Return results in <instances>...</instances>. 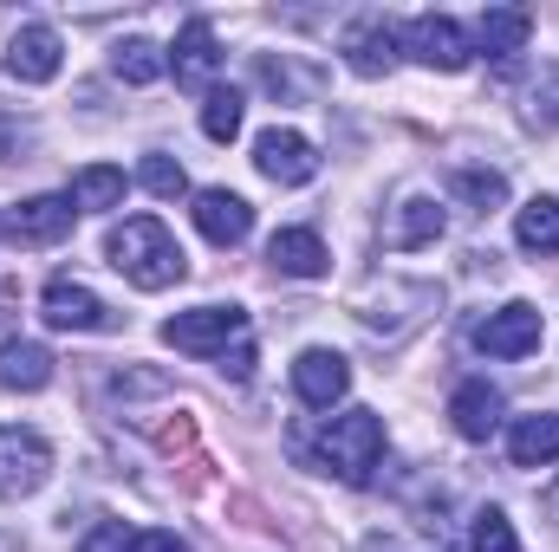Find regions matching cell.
<instances>
[{
    "label": "cell",
    "mask_w": 559,
    "mask_h": 552,
    "mask_svg": "<svg viewBox=\"0 0 559 552\" xmlns=\"http://www.w3.org/2000/svg\"><path fill=\"white\" fill-rule=\"evenodd\" d=\"M105 254H111V267L131 279L138 292H163V286H176V279L189 274L176 235H169L156 215H131V221H118V228L105 235Z\"/></svg>",
    "instance_id": "1"
},
{
    "label": "cell",
    "mask_w": 559,
    "mask_h": 552,
    "mask_svg": "<svg viewBox=\"0 0 559 552\" xmlns=\"http://www.w3.org/2000/svg\"><path fill=\"white\" fill-rule=\"evenodd\" d=\"M378 461H384V416L378 410H345L319 429V468L338 475L345 488H365Z\"/></svg>",
    "instance_id": "2"
},
{
    "label": "cell",
    "mask_w": 559,
    "mask_h": 552,
    "mask_svg": "<svg viewBox=\"0 0 559 552\" xmlns=\"http://www.w3.org/2000/svg\"><path fill=\"white\" fill-rule=\"evenodd\" d=\"M163 345L189 358H228V345H248V312L241 305H195L163 325Z\"/></svg>",
    "instance_id": "3"
},
{
    "label": "cell",
    "mask_w": 559,
    "mask_h": 552,
    "mask_svg": "<svg viewBox=\"0 0 559 552\" xmlns=\"http://www.w3.org/2000/svg\"><path fill=\"white\" fill-rule=\"evenodd\" d=\"M46 481H52V448H46V435L0 422V501H26V494H39Z\"/></svg>",
    "instance_id": "4"
},
{
    "label": "cell",
    "mask_w": 559,
    "mask_h": 552,
    "mask_svg": "<svg viewBox=\"0 0 559 552\" xmlns=\"http://www.w3.org/2000/svg\"><path fill=\"white\" fill-rule=\"evenodd\" d=\"M404 52L429 65V72H462L468 59H475V39L449 20V13H417L411 26H404Z\"/></svg>",
    "instance_id": "5"
},
{
    "label": "cell",
    "mask_w": 559,
    "mask_h": 552,
    "mask_svg": "<svg viewBox=\"0 0 559 552\" xmlns=\"http://www.w3.org/2000/svg\"><path fill=\"white\" fill-rule=\"evenodd\" d=\"M39 319H46L52 332H111V325H118L111 305H105L92 286H79V279H46V292H39Z\"/></svg>",
    "instance_id": "6"
},
{
    "label": "cell",
    "mask_w": 559,
    "mask_h": 552,
    "mask_svg": "<svg viewBox=\"0 0 559 552\" xmlns=\"http://www.w3.org/2000/svg\"><path fill=\"white\" fill-rule=\"evenodd\" d=\"M540 338H547V325H540V312L534 305H501V312H488L481 325H475V351H488V358H527V351H540Z\"/></svg>",
    "instance_id": "7"
},
{
    "label": "cell",
    "mask_w": 559,
    "mask_h": 552,
    "mask_svg": "<svg viewBox=\"0 0 559 552\" xmlns=\"http://www.w3.org/2000/svg\"><path fill=\"white\" fill-rule=\"evenodd\" d=\"M293 391H299L306 410H332V404H345V391H352V364H345L338 351L312 345V351L293 358Z\"/></svg>",
    "instance_id": "8"
},
{
    "label": "cell",
    "mask_w": 559,
    "mask_h": 552,
    "mask_svg": "<svg viewBox=\"0 0 559 552\" xmlns=\"http://www.w3.org/2000/svg\"><path fill=\"white\" fill-rule=\"evenodd\" d=\"M254 163H261V176L267 182H280V189H299V182H312L319 176V149L299 137V131H261V143H254Z\"/></svg>",
    "instance_id": "9"
},
{
    "label": "cell",
    "mask_w": 559,
    "mask_h": 552,
    "mask_svg": "<svg viewBox=\"0 0 559 552\" xmlns=\"http://www.w3.org/2000/svg\"><path fill=\"white\" fill-rule=\"evenodd\" d=\"M195 228H202L215 248H241V241L254 235V208H248V195H235V189H202V195H195Z\"/></svg>",
    "instance_id": "10"
},
{
    "label": "cell",
    "mask_w": 559,
    "mask_h": 552,
    "mask_svg": "<svg viewBox=\"0 0 559 552\" xmlns=\"http://www.w3.org/2000/svg\"><path fill=\"white\" fill-rule=\"evenodd\" d=\"M59 52H66L59 33L33 20V26H20V33L7 39V72H13L20 85H46V79H59Z\"/></svg>",
    "instance_id": "11"
},
{
    "label": "cell",
    "mask_w": 559,
    "mask_h": 552,
    "mask_svg": "<svg viewBox=\"0 0 559 552\" xmlns=\"http://www.w3.org/2000/svg\"><path fill=\"white\" fill-rule=\"evenodd\" d=\"M72 195H33V202H20L13 208V221H7V235L13 241H26V248H52V241H66L72 235Z\"/></svg>",
    "instance_id": "12"
},
{
    "label": "cell",
    "mask_w": 559,
    "mask_h": 552,
    "mask_svg": "<svg viewBox=\"0 0 559 552\" xmlns=\"http://www.w3.org/2000/svg\"><path fill=\"white\" fill-rule=\"evenodd\" d=\"M449 422H455L462 442H488V435L501 429V391H495L488 377H468V384L449 397Z\"/></svg>",
    "instance_id": "13"
},
{
    "label": "cell",
    "mask_w": 559,
    "mask_h": 552,
    "mask_svg": "<svg viewBox=\"0 0 559 552\" xmlns=\"http://www.w3.org/2000/svg\"><path fill=\"white\" fill-rule=\"evenodd\" d=\"M527 39H534V13L527 7H488L475 20V52H488V59H514Z\"/></svg>",
    "instance_id": "14"
},
{
    "label": "cell",
    "mask_w": 559,
    "mask_h": 552,
    "mask_svg": "<svg viewBox=\"0 0 559 552\" xmlns=\"http://www.w3.org/2000/svg\"><path fill=\"white\" fill-rule=\"evenodd\" d=\"M169 65H176V85H209V79H215V65H222L215 26H209V20H189V26L176 33V52H169Z\"/></svg>",
    "instance_id": "15"
},
{
    "label": "cell",
    "mask_w": 559,
    "mask_h": 552,
    "mask_svg": "<svg viewBox=\"0 0 559 552\" xmlns=\"http://www.w3.org/2000/svg\"><path fill=\"white\" fill-rule=\"evenodd\" d=\"M508 455H514V468H547V461H559V416L554 410L521 416L508 429Z\"/></svg>",
    "instance_id": "16"
},
{
    "label": "cell",
    "mask_w": 559,
    "mask_h": 552,
    "mask_svg": "<svg viewBox=\"0 0 559 552\" xmlns=\"http://www.w3.org/2000/svg\"><path fill=\"white\" fill-rule=\"evenodd\" d=\"M345 59H352L358 79H384L391 59H397V33H391L384 20H358V26L345 33Z\"/></svg>",
    "instance_id": "17"
},
{
    "label": "cell",
    "mask_w": 559,
    "mask_h": 552,
    "mask_svg": "<svg viewBox=\"0 0 559 552\" xmlns=\"http://www.w3.org/2000/svg\"><path fill=\"white\" fill-rule=\"evenodd\" d=\"M267 261H274V274L319 279L325 274V241H319L312 228H280L274 241H267Z\"/></svg>",
    "instance_id": "18"
},
{
    "label": "cell",
    "mask_w": 559,
    "mask_h": 552,
    "mask_svg": "<svg viewBox=\"0 0 559 552\" xmlns=\"http://www.w3.org/2000/svg\"><path fill=\"white\" fill-rule=\"evenodd\" d=\"M52 384V351L46 345H0V391H46Z\"/></svg>",
    "instance_id": "19"
},
{
    "label": "cell",
    "mask_w": 559,
    "mask_h": 552,
    "mask_svg": "<svg viewBox=\"0 0 559 552\" xmlns=\"http://www.w3.org/2000/svg\"><path fill=\"white\" fill-rule=\"evenodd\" d=\"M436 235H442V208H436L429 195H411V202L391 215V228H384L391 248H429Z\"/></svg>",
    "instance_id": "20"
},
{
    "label": "cell",
    "mask_w": 559,
    "mask_h": 552,
    "mask_svg": "<svg viewBox=\"0 0 559 552\" xmlns=\"http://www.w3.org/2000/svg\"><path fill=\"white\" fill-rule=\"evenodd\" d=\"M514 241L527 254H559V202L554 195H534L521 215H514Z\"/></svg>",
    "instance_id": "21"
},
{
    "label": "cell",
    "mask_w": 559,
    "mask_h": 552,
    "mask_svg": "<svg viewBox=\"0 0 559 552\" xmlns=\"http://www.w3.org/2000/svg\"><path fill=\"white\" fill-rule=\"evenodd\" d=\"M241 118H248V98L235 85H215L202 98V131H209V143H235L241 137Z\"/></svg>",
    "instance_id": "22"
},
{
    "label": "cell",
    "mask_w": 559,
    "mask_h": 552,
    "mask_svg": "<svg viewBox=\"0 0 559 552\" xmlns=\"http://www.w3.org/2000/svg\"><path fill=\"white\" fill-rule=\"evenodd\" d=\"M118 202H124V169L92 163L72 176V208H118Z\"/></svg>",
    "instance_id": "23"
},
{
    "label": "cell",
    "mask_w": 559,
    "mask_h": 552,
    "mask_svg": "<svg viewBox=\"0 0 559 552\" xmlns=\"http://www.w3.org/2000/svg\"><path fill=\"white\" fill-rule=\"evenodd\" d=\"M163 65H169V59H163L150 39H124V46L111 52V72H118L124 85H156V79H163Z\"/></svg>",
    "instance_id": "24"
},
{
    "label": "cell",
    "mask_w": 559,
    "mask_h": 552,
    "mask_svg": "<svg viewBox=\"0 0 559 552\" xmlns=\"http://www.w3.org/2000/svg\"><path fill=\"white\" fill-rule=\"evenodd\" d=\"M455 195H462L468 208H481V215H488V208H501V202H508V176H501V169H462V176H455Z\"/></svg>",
    "instance_id": "25"
},
{
    "label": "cell",
    "mask_w": 559,
    "mask_h": 552,
    "mask_svg": "<svg viewBox=\"0 0 559 552\" xmlns=\"http://www.w3.org/2000/svg\"><path fill=\"white\" fill-rule=\"evenodd\" d=\"M468 552H521L514 520H508L501 507H481V514H475V533H468Z\"/></svg>",
    "instance_id": "26"
},
{
    "label": "cell",
    "mask_w": 559,
    "mask_h": 552,
    "mask_svg": "<svg viewBox=\"0 0 559 552\" xmlns=\"http://www.w3.org/2000/svg\"><path fill=\"white\" fill-rule=\"evenodd\" d=\"M138 182L150 189V195H163V202H176V195L189 189V176H182V163H176V156H163V149H156V156H143Z\"/></svg>",
    "instance_id": "27"
},
{
    "label": "cell",
    "mask_w": 559,
    "mask_h": 552,
    "mask_svg": "<svg viewBox=\"0 0 559 552\" xmlns=\"http://www.w3.org/2000/svg\"><path fill=\"white\" fill-rule=\"evenodd\" d=\"M131 540H138V533H131L124 520H105V527H92V533L79 540V552H131Z\"/></svg>",
    "instance_id": "28"
},
{
    "label": "cell",
    "mask_w": 559,
    "mask_h": 552,
    "mask_svg": "<svg viewBox=\"0 0 559 552\" xmlns=\"http://www.w3.org/2000/svg\"><path fill=\"white\" fill-rule=\"evenodd\" d=\"M527 124H534V131H559V79H547V85H534Z\"/></svg>",
    "instance_id": "29"
},
{
    "label": "cell",
    "mask_w": 559,
    "mask_h": 552,
    "mask_svg": "<svg viewBox=\"0 0 559 552\" xmlns=\"http://www.w3.org/2000/svg\"><path fill=\"white\" fill-rule=\"evenodd\" d=\"M33 149V131L13 118V111H0V163H13V156H26Z\"/></svg>",
    "instance_id": "30"
},
{
    "label": "cell",
    "mask_w": 559,
    "mask_h": 552,
    "mask_svg": "<svg viewBox=\"0 0 559 552\" xmlns=\"http://www.w3.org/2000/svg\"><path fill=\"white\" fill-rule=\"evenodd\" d=\"M131 552H189V547H182L176 533H163V527H156V533H138V540H131Z\"/></svg>",
    "instance_id": "31"
}]
</instances>
